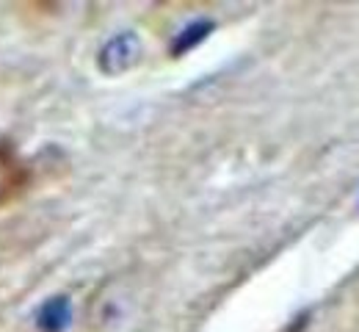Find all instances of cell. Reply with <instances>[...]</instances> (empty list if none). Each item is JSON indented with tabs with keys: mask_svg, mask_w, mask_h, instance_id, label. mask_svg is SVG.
<instances>
[{
	"mask_svg": "<svg viewBox=\"0 0 359 332\" xmlns=\"http://www.w3.org/2000/svg\"><path fill=\"white\" fill-rule=\"evenodd\" d=\"M357 205H359V197H357Z\"/></svg>",
	"mask_w": 359,
	"mask_h": 332,
	"instance_id": "obj_5",
	"label": "cell"
},
{
	"mask_svg": "<svg viewBox=\"0 0 359 332\" xmlns=\"http://www.w3.org/2000/svg\"><path fill=\"white\" fill-rule=\"evenodd\" d=\"M144 55V45H141V36L135 31H119L114 34L111 39H105V45L97 53V69L108 78H116V75H125L130 72L135 64L141 61Z\"/></svg>",
	"mask_w": 359,
	"mask_h": 332,
	"instance_id": "obj_1",
	"label": "cell"
},
{
	"mask_svg": "<svg viewBox=\"0 0 359 332\" xmlns=\"http://www.w3.org/2000/svg\"><path fill=\"white\" fill-rule=\"evenodd\" d=\"M25 178H28V169L17 155V150L11 144L0 142V205L25 183Z\"/></svg>",
	"mask_w": 359,
	"mask_h": 332,
	"instance_id": "obj_3",
	"label": "cell"
},
{
	"mask_svg": "<svg viewBox=\"0 0 359 332\" xmlns=\"http://www.w3.org/2000/svg\"><path fill=\"white\" fill-rule=\"evenodd\" d=\"M72 299L67 293L50 296L36 313V327L39 332H67L72 327Z\"/></svg>",
	"mask_w": 359,
	"mask_h": 332,
	"instance_id": "obj_2",
	"label": "cell"
},
{
	"mask_svg": "<svg viewBox=\"0 0 359 332\" xmlns=\"http://www.w3.org/2000/svg\"><path fill=\"white\" fill-rule=\"evenodd\" d=\"M213 31H216V22L210 17H199V20L185 22L177 31V36L172 39V55H185L194 48H199Z\"/></svg>",
	"mask_w": 359,
	"mask_h": 332,
	"instance_id": "obj_4",
	"label": "cell"
}]
</instances>
